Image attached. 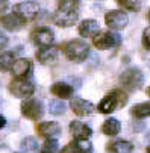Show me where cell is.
<instances>
[{"label":"cell","mask_w":150,"mask_h":153,"mask_svg":"<svg viewBox=\"0 0 150 153\" xmlns=\"http://www.w3.org/2000/svg\"><path fill=\"white\" fill-rule=\"evenodd\" d=\"M64 53H65V56L73 62H82L88 56L90 47H88L87 42L74 39V41H70L64 46Z\"/></svg>","instance_id":"cell-1"},{"label":"cell","mask_w":150,"mask_h":153,"mask_svg":"<svg viewBox=\"0 0 150 153\" xmlns=\"http://www.w3.org/2000/svg\"><path fill=\"white\" fill-rule=\"evenodd\" d=\"M144 82V76H143V71L140 68H127L126 71L121 73L120 76V83L121 86H124L126 90L129 91H137L141 88V85Z\"/></svg>","instance_id":"cell-2"},{"label":"cell","mask_w":150,"mask_h":153,"mask_svg":"<svg viewBox=\"0 0 150 153\" xmlns=\"http://www.w3.org/2000/svg\"><path fill=\"white\" fill-rule=\"evenodd\" d=\"M93 42H94V47L99 50L114 49L120 46L121 36L115 32H97L93 38Z\"/></svg>","instance_id":"cell-3"},{"label":"cell","mask_w":150,"mask_h":153,"mask_svg":"<svg viewBox=\"0 0 150 153\" xmlns=\"http://www.w3.org/2000/svg\"><path fill=\"white\" fill-rule=\"evenodd\" d=\"M8 88H9L11 94L18 97V99H29L35 93L33 83L26 80V79H15V80H12Z\"/></svg>","instance_id":"cell-4"},{"label":"cell","mask_w":150,"mask_h":153,"mask_svg":"<svg viewBox=\"0 0 150 153\" xmlns=\"http://www.w3.org/2000/svg\"><path fill=\"white\" fill-rule=\"evenodd\" d=\"M21 114L29 120H39L44 114V106L36 99H26L21 103Z\"/></svg>","instance_id":"cell-5"},{"label":"cell","mask_w":150,"mask_h":153,"mask_svg":"<svg viewBox=\"0 0 150 153\" xmlns=\"http://www.w3.org/2000/svg\"><path fill=\"white\" fill-rule=\"evenodd\" d=\"M105 21L111 29H115V30H121L127 26V21H129V17H127L126 12L123 11H118V9H114V11H109L108 14L105 15Z\"/></svg>","instance_id":"cell-6"},{"label":"cell","mask_w":150,"mask_h":153,"mask_svg":"<svg viewBox=\"0 0 150 153\" xmlns=\"http://www.w3.org/2000/svg\"><path fill=\"white\" fill-rule=\"evenodd\" d=\"M39 5L36 2H21L14 6V14L18 15L21 20H32L38 15Z\"/></svg>","instance_id":"cell-7"},{"label":"cell","mask_w":150,"mask_h":153,"mask_svg":"<svg viewBox=\"0 0 150 153\" xmlns=\"http://www.w3.org/2000/svg\"><path fill=\"white\" fill-rule=\"evenodd\" d=\"M53 38H55V35H53L52 29H49V27H36L30 33V41L35 46H39V47L50 46L53 42Z\"/></svg>","instance_id":"cell-8"},{"label":"cell","mask_w":150,"mask_h":153,"mask_svg":"<svg viewBox=\"0 0 150 153\" xmlns=\"http://www.w3.org/2000/svg\"><path fill=\"white\" fill-rule=\"evenodd\" d=\"M77 17H79L77 11H61V9H58L56 14L53 15V21H55V25H58L61 27H70L77 21Z\"/></svg>","instance_id":"cell-9"},{"label":"cell","mask_w":150,"mask_h":153,"mask_svg":"<svg viewBox=\"0 0 150 153\" xmlns=\"http://www.w3.org/2000/svg\"><path fill=\"white\" fill-rule=\"evenodd\" d=\"M70 108L71 111L79 115V117H85V115H91L94 112V105L88 100H83L80 97H74L70 102Z\"/></svg>","instance_id":"cell-10"},{"label":"cell","mask_w":150,"mask_h":153,"mask_svg":"<svg viewBox=\"0 0 150 153\" xmlns=\"http://www.w3.org/2000/svg\"><path fill=\"white\" fill-rule=\"evenodd\" d=\"M70 132L74 137V140H88L93 135V129L80 121H71L70 123Z\"/></svg>","instance_id":"cell-11"},{"label":"cell","mask_w":150,"mask_h":153,"mask_svg":"<svg viewBox=\"0 0 150 153\" xmlns=\"http://www.w3.org/2000/svg\"><path fill=\"white\" fill-rule=\"evenodd\" d=\"M11 70H12L14 76H17L18 79H23L32 71V62L29 59H25V58L17 59V61L12 62Z\"/></svg>","instance_id":"cell-12"},{"label":"cell","mask_w":150,"mask_h":153,"mask_svg":"<svg viewBox=\"0 0 150 153\" xmlns=\"http://www.w3.org/2000/svg\"><path fill=\"white\" fill-rule=\"evenodd\" d=\"M0 25L9 32H17V30H20L21 27H23L25 20H21L15 14H8V15H3L2 18H0Z\"/></svg>","instance_id":"cell-13"},{"label":"cell","mask_w":150,"mask_h":153,"mask_svg":"<svg viewBox=\"0 0 150 153\" xmlns=\"http://www.w3.org/2000/svg\"><path fill=\"white\" fill-rule=\"evenodd\" d=\"M36 59L41 64H52L58 59V49L52 46H42L36 52Z\"/></svg>","instance_id":"cell-14"},{"label":"cell","mask_w":150,"mask_h":153,"mask_svg":"<svg viewBox=\"0 0 150 153\" xmlns=\"http://www.w3.org/2000/svg\"><path fill=\"white\" fill-rule=\"evenodd\" d=\"M38 134L47 138H55L61 134V126L55 121H44L38 124Z\"/></svg>","instance_id":"cell-15"},{"label":"cell","mask_w":150,"mask_h":153,"mask_svg":"<svg viewBox=\"0 0 150 153\" xmlns=\"http://www.w3.org/2000/svg\"><path fill=\"white\" fill-rule=\"evenodd\" d=\"M52 94L59 97V99H70L71 94H73V86L65 83V82H56L52 85V88H50Z\"/></svg>","instance_id":"cell-16"},{"label":"cell","mask_w":150,"mask_h":153,"mask_svg":"<svg viewBox=\"0 0 150 153\" xmlns=\"http://www.w3.org/2000/svg\"><path fill=\"white\" fill-rule=\"evenodd\" d=\"M99 32V23L96 20H83L79 25V33L83 38H91Z\"/></svg>","instance_id":"cell-17"},{"label":"cell","mask_w":150,"mask_h":153,"mask_svg":"<svg viewBox=\"0 0 150 153\" xmlns=\"http://www.w3.org/2000/svg\"><path fill=\"white\" fill-rule=\"evenodd\" d=\"M106 147H108L109 153H132V150H134V146L129 141H124V140L112 141Z\"/></svg>","instance_id":"cell-18"},{"label":"cell","mask_w":150,"mask_h":153,"mask_svg":"<svg viewBox=\"0 0 150 153\" xmlns=\"http://www.w3.org/2000/svg\"><path fill=\"white\" fill-rule=\"evenodd\" d=\"M115 108H117L115 97L112 96V93H109L106 97L102 99V102H100L99 106H97V111L102 112V114H111V112H114Z\"/></svg>","instance_id":"cell-19"},{"label":"cell","mask_w":150,"mask_h":153,"mask_svg":"<svg viewBox=\"0 0 150 153\" xmlns=\"http://www.w3.org/2000/svg\"><path fill=\"white\" fill-rule=\"evenodd\" d=\"M70 146L71 153H91L93 152V146L88 140H74Z\"/></svg>","instance_id":"cell-20"},{"label":"cell","mask_w":150,"mask_h":153,"mask_svg":"<svg viewBox=\"0 0 150 153\" xmlns=\"http://www.w3.org/2000/svg\"><path fill=\"white\" fill-rule=\"evenodd\" d=\"M102 130H103V134L105 135H108V137H114L117 135L120 130H121V126H120V121L115 120V118H109V120H106L102 126Z\"/></svg>","instance_id":"cell-21"},{"label":"cell","mask_w":150,"mask_h":153,"mask_svg":"<svg viewBox=\"0 0 150 153\" xmlns=\"http://www.w3.org/2000/svg\"><path fill=\"white\" fill-rule=\"evenodd\" d=\"M132 115L135 117V118H146V117H149V114H150V105H149V102H144V103H138V105H135L134 108H132Z\"/></svg>","instance_id":"cell-22"},{"label":"cell","mask_w":150,"mask_h":153,"mask_svg":"<svg viewBox=\"0 0 150 153\" xmlns=\"http://www.w3.org/2000/svg\"><path fill=\"white\" fill-rule=\"evenodd\" d=\"M49 111H50L52 115H62V114H65L67 106H65V103H64V102L55 99V100H52L50 105H49Z\"/></svg>","instance_id":"cell-23"},{"label":"cell","mask_w":150,"mask_h":153,"mask_svg":"<svg viewBox=\"0 0 150 153\" xmlns=\"http://www.w3.org/2000/svg\"><path fill=\"white\" fill-rule=\"evenodd\" d=\"M21 149H23L26 153H36L39 146H38V141L32 137L29 138H25L23 141H21Z\"/></svg>","instance_id":"cell-24"},{"label":"cell","mask_w":150,"mask_h":153,"mask_svg":"<svg viewBox=\"0 0 150 153\" xmlns=\"http://www.w3.org/2000/svg\"><path fill=\"white\" fill-rule=\"evenodd\" d=\"M80 0H58V9L61 11H77Z\"/></svg>","instance_id":"cell-25"},{"label":"cell","mask_w":150,"mask_h":153,"mask_svg":"<svg viewBox=\"0 0 150 153\" xmlns=\"http://www.w3.org/2000/svg\"><path fill=\"white\" fill-rule=\"evenodd\" d=\"M117 3L120 6H123L124 9L132 11V12H137V11L141 9V2L140 0H117Z\"/></svg>","instance_id":"cell-26"},{"label":"cell","mask_w":150,"mask_h":153,"mask_svg":"<svg viewBox=\"0 0 150 153\" xmlns=\"http://www.w3.org/2000/svg\"><path fill=\"white\" fill-rule=\"evenodd\" d=\"M14 62V53H2L0 55V71H8Z\"/></svg>","instance_id":"cell-27"},{"label":"cell","mask_w":150,"mask_h":153,"mask_svg":"<svg viewBox=\"0 0 150 153\" xmlns=\"http://www.w3.org/2000/svg\"><path fill=\"white\" fill-rule=\"evenodd\" d=\"M112 93V96L115 97V102H117V106L118 108H123L126 103H127V94L124 93V91H121V90H114V91H111Z\"/></svg>","instance_id":"cell-28"},{"label":"cell","mask_w":150,"mask_h":153,"mask_svg":"<svg viewBox=\"0 0 150 153\" xmlns=\"http://www.w3.org/2000/svg\"><path fill=\"white\" fill-rule=\"evenodd\" d=\"M58 150V140L56 138H47L44 143V152L46 153H56Z\"/></svg>","instance_id":"cell-29"},{"label":"cell","mask_w":150,"mask_h":153,"mask_svg":"<svg viewBox=\"0 0 150 153\" xmlns=\"http://www.w3.org/2000/svg\"><path fill=\"white\" fill-rule=\"evenodd\" d=\"M143 41H144V47H146L147 50H150V30H149V27H146V29H144Z\"/></svg>","instance_id":"cell-30"},{"label":"cell","mask_w":150,"mask_h":153,"mask_svg":"<svg viewBox=\"0 0 150 153\" xmlns=\"http://www.w3.org/2000/svg\"><path fill=\"white\" fill-rule=\"evenodd\" d=\"M6 46H8V36L3 32H0V50L5 49Z\"/></svg>","instance_id":"cell-31"},{"label":"cell","mask_w":150,"mask_h":153,"mask_svg":"<svg viewBox=\"0 0 150 153\" xmlns=\"http://www.w3.org/2000/svg\"><path fill=\"white\" fill-rule=\"evenodd\" d=\"M8 5H9V0H0V14L8 9Z\"/></svg>","instance_id":"cell-32"},{"label":"cell","mask_w":150,"mask_h":153,"mask_svg":"<svg viewBox=\"0 0 150 153\" xmlns=\"http://www.w3.org/2000/svg\"><path fill=\"white\" fill-rule=\"evenodd\" d=\"M6 126V118L2 115V114H0V129H3Z\"/></svg>","instance_id":"cell-33"},{"label":"cell","mask_w":150,"mask_h":153,"mask_svg":"<svg viewBox=\"0 0 150 153\" xmlns=\"http://www.w3.org/2000/svg\"><path fill=\"white\" fill-rule=\"evenodd\" d=\"M59 153H71V150H70V146H65V147H64Z\"/></svg>","instance_id":"cell-34"},{"label":"cell","mask_w":150,"mask_h":153,"mask_svg":"<svg viewBox=\"0 0 150 153\" xmlns=\"http://www.w3.org/2000/svg\"><path fill=\"white\" fill-rule=\"evenodd\" d=\"M42 153H46V152H42Z\"/></svg>","instance_id":"cell-35"}]
</instances>
